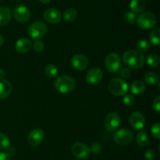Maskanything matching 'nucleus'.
Listing matches in <instances>:
<instances>
[{
	"instance_id": "nucleus-20",
	"label": "nucleus",
	"mask_w": 160,
	"mask_h": 160,
	"mask_svg": "<svg viewBox=\"0 0 160 160\" xmlns=\"http://www.w3.org/2000/svg\"><path fill=\"white\" fill-rule=\"evenodd\" d=\"M145 90V84L142 80H136L131 85V91L133 94L140 95Z\"/></svg>"
},
{
	"instance_id": "nucleus-11",
	"label": "nucleus",
	"mask_w": 160,
	"mask_h": 160,
	"mask_svg": "<svg viewBox=\"0 0 160 160\" xmlns=\"http://www.w3.org/2000/svg\"><path fill=\"white\" fill-rule=\"evenodd\" d=\"M45 138V133L42 129H34L30 132L28 136V142L30 145L36 147L41 144Z\"/></svg>"
},
{
	"instance_id": "nucleus-24",
	"label": "nucleus",
	"mask_w": 160,
	"mask_h": 160,
	"mask_svg": "<svg viewBox=\"0 0 160 160\" xmlns=\"http://www.w3.org/2000/svg\"><path fill=\"white\" fill-rule=\"evenodd\" d=\"M45 72L47 76L53 78L57 76L58 73H59V70H58L57 67L56 65H54V64H48L45 67Z\"/></svg>"
},
{
	"instance_id": "nucleus-37",
	"label": "nucleus",
	"mask_w": 160,
	"mask_h": 160,
	"mask_svg": "<svg viewBox=\"0 0 160 160\" xmlns=\"http://www.w3.org/2000/svg\"><path fill=\"white\" fill-rule=\"evenodd\" d=\"M91 152H93L94 153H98V152L101 151V147H100L99 144H95L92 146V147L90 148Z\"/></svg>"
},
{
	"instance_id": "nucleus-30",
	"label": "nucleus",
	"mask_w": 160,
	"mask_h": 160,
	"mask_svg": "<svg viewBox=\"0 0 160 160\" xmlns=\"http://www.w3.org/2000/svg\"><path fill=\"white\" fill-rule=\"evenodd\" d=\"M159 122H156L154 125L152 126L151 129V133L152 135L154 136L156 139H160V131H159Z\"/></svg>"
},
{
	"instance_id": "nucleus-27",
	"label": "nucleus",
	"mask_w": 160,
	"mask_h": 160,
	"mask_svg": "<svg viewBox=\"0 0 160 160\" xmlns=\"http://www.w3.org/2000/svg\"><path fill=\"white\" fill-rule=\"evenodd\" d=\"M150 47V44L148 41L146 40H139L138 42L136 43V48H137L138 51L142 53V52H146L148 51V49Z\"/></svg>"
},
{
	"instance_id": "nucleus-1",
	"label": "nucleus",
	"mask_w": 160,
	"mask_h": 160,
	"mask_svg": "<svg viewBox=\"0 0 160 160\" xmlns=\"http://www.w3.org/2000/svg\"><path fill=\"white\" fill-rule=\"evenodd\" d=\"M123 61L128 67L131 68H142L145 63V57L142 53L137 50H130L124 52Z\"/></svg>"
},
{
	"instance_id": "nucleus-31",
	"label": "nucleus",
	"mask_w": 160,
	"mask_h": 160,
	"mask_svg": "<svg viewBox=\"0 0 160 160\" xmlns=\"http://www.w3.org/2000/svg\"><path fill=\"white\" fill-rule=\"evenodd\" d=\"M134 97L131 94H125L123 98V102L127 106H131L134 103Z\"/></svg>"
},
{
	"instance_id": "nucleus-19",
	"label": "nucleus",
	"mask_w": 160,
	"mask_h": 160,
	"mask_svg": "<svg viewBox=\"0 0 160 160\" xmlns=\"http://www.w3.org/2000/svg\"><path fill=\"white\" fill-rule=\"evenodd\" d=\"M146 7V2L145 0H131L130 3L131 11L134 13H139L144 11Z\"/></svg>"
},
{
	"instance_id": "nucleus-3",
	"label": "nucleus",
	"mask_w": 160,
	"mask_h": 160,
	"mask_svg": "<svg viewBox=\"0 0 160 160\" xmlns=\"http://www.w3.org/2000/svg\"><path fill=\"white\" fill-rule=\"evenodd\" d=\"M109 92L115 96H123L128 90V84L125 80L120 78H113L108 84Z\"/></svg>"
},
{
	"instance_id": "nucleus-13",
	"label": "nucleus",
	"mask_w": 160,
	"mask_h": 160,
	"mask_svg": "<svg viewBox=\"0 0 160 160\" xmlns=\"http://www.w3.org/2000/svg\"><path fill=\"white\" fill-rule=\"evenodd\" d=\"M129 122L131 126L135 130H142L145 125V119L143 114L139 111H134L129 117Z\"/></svg>"
},
{
	"instance_id": "nucleus-36",
	"label": "nucleus",
	"mask_w": 160,
	"mask_h": 160,
	"mask_svg": "<svg viewBox=\"0 0 160 160\" xmlns=\"http://www.w3.org/2000/svg\"><path fill=\"white\" fill-rule=\"evenodd\" d=\"M6 150V153L7 154V155H9V157L12 156V155H14L16 154V149L14 148L13 147L9 146V147H8Z\"/></svg>"
},
{
	"instance_id": "nucleus-32",
	"label": "nucleus",
	"mask_w": 160,
	"mask_h": 160,
	"mask_svg": "<svg viewBox=\"0 0 160 160\" xmlns=\"http://www.w3.org/2000/svg\"><path fill=\"white\" fill-rule=\"evenodd\" d=\"M44 47H45V45H44L43 42L41 40H36L33 44V48L37 52L42 51L44 50Z\"/></svg>"
},
{
	"instance_id": "nucleus-10",
	"label": "nucleus",
	"mask_w": 160,
	"mask_h": 160,
	"mask_svg": "<svg viewBox=\"0 0 160 160\" xmlns=\"http://www.w3.org/2000/svg\"><path fill=\"white\" fill-rule=\"evenodd\" d=\"M13 17L17 21L20 23H26L31 18V12L28 7L23 5H19L14 8Z\"/></svg>"
},
{
	"instance_id": "nucleus-26",
	"label": "nucleus",
	"mask_w": 160,
	"mask_h": 160,
	"mask_svg": "<svg viewBox=\"0 0 160 160\" xmlns=\"http://www.w3.org/2000/svg\"><path fill=\"white\" fill-rule=\"evenodd\" d=\"M147 64H148L149 66L153 67H156L159 66V62H160V59L159 56H158L157 54H149L147 57Z\"/></svg>"
},
{
	"instance_id": "nucleus-40",
	"label": "nucleus",
	"mask_w": 160,
	"mask_h": 160,
	"mask_svg": "<svg viewBox=\"0 0 160 160\" xmlns=\"http://www.w3.org/2000/svg\"><path fill=\"white\" fill-rule=\"evenodd\" d=\"M3 42H4V39H3L2 36L1 35H0V47H1L2 45Z\"/></svg>"
},
{
	"instance_id": "nucleus-16",
	"label": "nucleus",
	"mask_w": 160,
	"mask_h": 160,
	"mask_svg": "<svg viewBox=\"0 0 160 160\" xmlns=\"http://www.w3.org/2000/svg\"><path fill=\"white\" fill-rule=\"evenodd\" d=\"M32 44L30 39L27 38H22L17 41L15 44V49L18 53H26L31 50Z\"/></svg>"
},
{
	"instance_id": "nucleus-22",
	"label": "nucleus",
	"mask_w": 160,
	"mask_h": 160,
	"mask_svg": "<svg viewBox=\"0 0 160 160\" xmlns=\"http://www.w3.org/2000/svg\"><path fill=\"white\" fill-rule=\"evenodd\" d=\"M77 16H78V12L74 8H68L64 12L63 19L66 22L70 23V22L73 21L76 19Z\"/></svg>"
},
{
	"instance_id": "nucleus-41",
	"label": "nucleus",
	"mask_w": 160,
	"mask_h": 160,
	"mask_svg": "<svg viewBox=\"0 0 160 160\" xmlns=\"http://www.w3.org/2000/svg\"><path fill=\"white\" fill-rule=\"evenodd\" d=\"M39 1H40L42 3H43V4H47V3H49L51 0H39Z\"/></svg>"
},
{
	"instance_id": "nucleus-8",
	"label": "nucleus",
	"mask_w": 160,
	"mask_h": 160,
	"mask_svg": "<svg viewBox=\"0 0 160 160\" xmlns=\"http://www.w3.org/2000/svg\"><path fill=\"white\" fill-rule=\"evenodd\" d=\"M71 152L76 158L80 159H86L90 156L91 150L86 144L77 142L72 146Z\"/></svg>"
},
{
	"instance_id": "nucleus-2",
	"label": "nucleus",
	"mask_w": 160,
	"mask_h": 160,
	"mask_svg": "<svg viewBox=\"0 0 160 160\" xmlns=\"http://www.w3.org/2000/svg\"><path fill=\"white\" fill-rule=\"evenodd\" d=\"M76 83L74 79L69 75H61L55 81L54 86L56 90L62 94L70 93L74 89Z\"/></svg>"
},
{
	"instance_id": "nucleus-33",
	"label": "nucleus",
	"mask_w": 160,
	"mask_h": 160,
	"mask_svg": "<svg viewBox=\"0 0 160 160\" xmlns=\"http://www.w3.org/2000/svg\"><path fill=\"white\" fill-rule=\"evenodd\" d=\"M131 70L128 67H122L120 69V75L122 78H128L131 76Z\"/></svg>"
},
{
	"instance_id": "nucleus-14",
	"label": "nucleus",
	"mask_w": 160,
	"mask_h": 160,
	"mask_svg": "<svg viewBox=\"0 0 160 160\" xmlns=\"http://www.w3.org/2000/svg\"><path fill=\"white\" fill-rule=\"evenodd\" d=\"M43 17L49 24H58L61 20V13L55 8H49L44 12Z\"/></svg>"
},
{
	"instance_id": "nucleus-21",
	"label": "nucleus",
	"mask_w": 160,
	"mask_h": 160,
	"mask_svg": "<svg viewBox=\"0 0 160 160\" xmlns=\"http://www.w3.org/2000/svg\"><path fill=\"white\" fill-rule=\"evenodd\" d=\"M144 80L145 83H147L148 85L150 86H154V85L157 84L159 81V77L156 72H147L144 76Z\"/></svg>"
},
{
	"instance_id": "nucleus-25",
	"label": "nucleus",
	"mask_w": 160,
	"mask_h": 160,
	"mask_svg": "<svg viewBox=\"0 0 160 160\" xmlns=\"http://www.w3.org/2000/svg\"><path fill=\"white\" fill-rule=\"evenodd\" d=\"M149 42L150 43L154 45H157L159 44L160 42V29L156 28L151 32L149 35Z\"/></svg>"
},
{
	"instance_id": "nucleus-5",
	"label": "nucleus",
	"mask_w": 160,
	"mask_h": 160,
	"mask_svg": "<svg viewBox=\"0 0 160 160\" xmlns=\"http://www.w3.org/2000/svg\"><path fill=\"white\" fill-rule=\"evenodd\" d=\"M121 58L116 53H110L106 56L105 60V67L108 72L117 73L121 68Z\"/></svg>"
},
{
	"instance_id": "nucleus-39",
	"label": "nucleus",
	"mask_w": 160,
	"mask_h": 160,
	"mask_svg": "<svg viewBox=\"0 0 160 160\" xmlns=\"http://www.w3.org/2000/svg\"><path fill=\"white\" fill-rule=\"evenodd\" d=\"M6 72H5L3 69L0 68V80H2V79H5V78H6Z\"/></svg>"
},
{
	"instance_id": "nucleus-12",
	"label": "nucleus",
	"mask_w": 160,
	"mask_h": 160,
	"mask_svg": "<svg viewBox=\"0 0 160 160\" xmlns=\"http://www.w3.org/2000/svg\"><path fill=\"white\" fill-rule=\"evenodd\" d=\"M103 77L102 71L99 68V67H92L90 70L88 72L87 75H86V81L90 85H95L98 84L100 82L102 81Z\"/></svg>"
},
{
	"instance_id": "nucleus-18",
	"label": "nucleus",
	"mask_w": 160,
	"mask_h": 160,
	"mask_svg": "<svg viewBox=\"0 0 160 160\" xmlns=\"http://www.w3.org/2000/svg\"><path fill=\"white\" fill-rule=\"evenodd\" d=\"M11 20V10L6 6L0 7V27L7 24Z\"/></svg>"
},
{
	"instance_id": "nucleus-29",
	"label": "nucleus",
	"mask_w": 160,
	"mask_h": 160,
	"mask_svg": "<svg viewBox=\"0 0 160 160\" xmlns=\"http://www.w3.org/2000/svg\"><path fill=\"white\" fill-rule=\"evenodd\" d=\"M123 19H124L125 22L127 24H134V22L136 20L135 13H134L131 11H128L123 15Z\"/></svg>"
},
{
	"instance_id": "nucleus-9",
	"label": "nucleus",
	"mask_w": 160,
	"mask_h": 160,
	"mask_svg": "<svg viewBox=\"0 0 160 160\" xmlns=\"http://www.w3.org/2000/svg\"><path fill=\"white\" fill-rule=\"evenodd\" d=\"M121 119L120 115L116 112H111L106 115L104 120L105 128L108 131H115L120 126Z\"/></svg>"
},
{
	"instance_id": "nucleus-4",
	"label": "nucleus",
	"mask_w": 160,
	"mask_h": 160,
	"mask_svg": "<svg viewBox=\"0 0 160 160\" xmlns=\"http://www.w3.org/2000/svg\"><path fill=\"white\" fill-rule=\"evenodd\" d=\"M156 17L152 12H144L139 15L137 19V24L139 28L142 29H151L156 25Z\"/></svg>"
},
{
	"instance_id": "nucleus-28",
	"label": "nucleus",
	"mask_w": 160,
	"mask_h": 160,
	"mask_svg": "<svg viewBox=\"0 0 160 160\" xmlns=\"http://www.w3.org/2000/svg\"><path fill=\"white\" fill-rule=\"evenodd\" d=\"M9 146H10V140L6 134L0 133V149L6 150Z\"/></svg>"
},
{
	"instance_id": "nucleus-38",
	"label": "nucleus",
	"mask_w": 160,
	"mask_h": 160,
	"mask_svg": "<svg viewBox=\"0 0 160 160\" xmlns=\"http://www.w3.org/2000/svg\"><path fill=\"white\" fill-rule=\"evenodd\" d=\"M0 160H11L10 157L6 152H0Z\"/></svg>"
},
{
	"instance_id": "nucleus-6",
	"label": "nucleus",
	"mask_w": 160,
	"mask_h": 160,
	"mask_svg": "<svg viewBox=\"0 0 160 160\" xmlns=\"http://www.w3.org/2000/svg\"><path fill=\"white\" fill-rule=\"evenodd\" d=\"M114 141L117 144L121 146H126L131 144L134 140V133L128 129H121L113 134Z\"/></svg>"
},
{
	"instance_id": "nucleus-7",
	"label": "nucleus",
	"mask_w": 160,
	"mask_h": 160,
	"mask_svg": "<svg viewBox=\"0 0 160 160\" xmlns=\"http://www.w3.org/2000/svg\"><path fill=\"white\" fill-rule=\"evenodd\" d=\"M47 26L42 21H36L31 24L28 28V34L34 40H39L45 35Z\"/></svg>"
},
{
	"instance_id": "nucleus-34",
	"label": "nucleus",
	"mask_w": 160,
	"mask_h": 160,
	"mask_svg": "<svg viewBox=\"0 0 160 160\" xmlns=\"http://www.w3.org/2000/svg\"><path fill=\"white\" fill-rule=\"evenodd\" d=\"M156 154L154 150L152 149H148L145 152V157L147 160H154L156 158Z\"/></svg>"
},
{
	"instance_id": "nucleus-35",
	"label": "nucleus",
	"mask_w": 160,
	"mask_h": 160,
	"mask_svg": "<svg viewBox=\"0 0 160 160\" xmlns=\"http://www.w3.org/2000/svg\"><path fill=\"white\" fill-rule=\"evenodd\" d=\"M152 106H153V108L155 109V111H156V112L159 113L160 111V97L159 96H158V97H156V98L154 99V100H153V103H152Z\"/></svg>"
},
{
	"instance_id": "nucleus-17",
	"label": "nucleus",
	"mask_w": 160,
	"mask_h": 160,
	"mask_svg": "<svg viewBox=\"0 0 160 160\" xmlns=\"http://www.w3.org/2000/svg\"><path fill=\"white\" fill-rule=\"evenodd\" d=\"M12 86L8 80H0V99L4 100L6 99L11 93Z\"/></svg>"
},
{
	"instance_id": "nucleus-23",
	"label": "nucleus",
	"mask_w": 160,
	"mask_h": 160,
	"mask_svg": "<svg viewBox=\"0 0 160 160\" xmlns=\"http://www.w3.org/2000/svg\"><path fill=\"white\" fill-rule=\"evenodd\" d=\"M148 136L145 132H140L136 136V141H137L138 144L141 147H146L148 144Z\"/></svg>"
},
{
	"instance_id": "nucleus-15",
	"label": "nucleus",
	"mask_w": 160,
	"mask_h": 160,
	"mask_svg": "<svg viewBox=\"0 0 160 160\" xmlns=\"http://www.w3.org/2000/svg\"><path fill=\"white\" fill-rule=\"evenodd\" d=\"M71 65L78 71H83L88 65V59L83 54H76L72 57Z\"/></svg>"
},
{
	"instance_id": "nucleus-42",
	"label": "nucleus",
	"mask_w": 160,
	"mask_h": 160,
	"mask_svg": "<svg viewBox=\"0 0 160 160\" xmlns=\"http://www.w3.org/2000/svg\"><path fill=\"white\" fill-rule=\"evenodd\" d=\"M1 2H2V0H0V3H1Z\"/></svg>"
}]
</instances>
